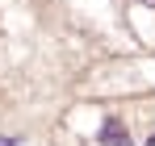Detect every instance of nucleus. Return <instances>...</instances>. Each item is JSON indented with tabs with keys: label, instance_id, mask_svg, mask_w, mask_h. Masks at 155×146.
Returning <instances> with one entry per match:
<instances>
[{
	"label": "nucleus",
	"instance_id": "1",
	"mask_svg": "<svg viewBox=\"0 0 155 146\" xmlns=\"http://www.w3.org/2000/svg\"><path fill=\"white\" fill-rule=\"evenodd\" d=\"M101 146H130V134H126L117 121H105V129H101Z\"/></svg>",
	"mask_w": 155,
	"mask_h": 146
},
{
	"label": "nucleus",
	"instance_id": "2",
	"mask_svg": "<svg viewBox=\"0 0 155 146\" xmlns=\"http://www.w3.org/2000/svg\"><path fill=\"white\" fill-rule=\"evenodd\" d=\"M147 146H155V138H151V142H147Z\"/></svg>",
	"mask_w": 155,
	"mask_h": 146
}]
</instances>
